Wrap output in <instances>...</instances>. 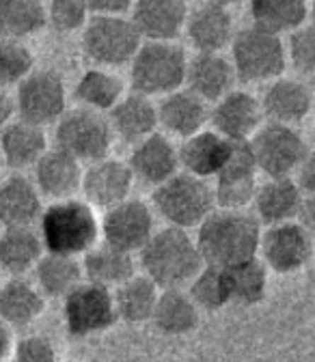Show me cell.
<instances>
[{
	"mask_svg": "<svg viewBox=\"0 0 315 362\" xmlns=\"http://www.w3.org/2000/svg\"><path fill=\"white\" fill-rule=\"evenodd\" d=\"M287 61L296 65L300 74H313L315 69V28L311 24L300 26L290 35V43L285 48Z\"/></svg>",
	"mask_w": 315,
	"mask_h": 362,
	"instance_id": "cell-42",
	"label": "cell"
},
{
	"mask_svg": "<svg viewBox=\"0 0 315 362\" xmlns=\"http://www.w3.org/2000/svg\"><path fill=\"white\" fill-rule=\"evenodd\" d=\"M108 127L113 132V139L117 136L119 141L127 145H137L145 141L147 136L156 134L158 129V108L154 100L130 93L123 95L113 110L108 112Z\"/></svg>",
	"mask_w": 315,
	"mask_h": 362,
	"instance_id": "cell-24",
	"label": "cell"
},
{
	"mask_svg": "<svg viewBox=\"0 0 315 362\" xmlns=\"http://www.w3.org/2000/svg\"><path fill=\"white\" fill-rule=\"evenodd\" d=\"M261 224L248 211L214 209L199 226L195 244L203 265L227 269L259 252Z\"/></svg>",
	"mask_w": 315,
	"mask_h": 362,
	"instance_id": "cell-1",
	"label": "cell"
},
{
	"mask_svg": "<svg viewBox=\"0 0 315 362\" xmlns=\"http://www.w3.org/2000/svg\"><path fill=\"white\" fill-rule=\"evenodd\" d=\"M190 300L199 310H210L216 313L224 308L229 302V285H227V274H224L222 267L214 265H203L199 269V274L188 283Z\"/></svg>",
	"mask_w": 315,
	"mask_h": 362,
	"instance_id": "cell-39",
	"label": "cell"
},
{
	"mask_svg": "<svg viewBox=\"0 0 315 362\" xmlns=\"http://www.w3.org/2000/svg\"><path fill=\"white\" fill-rule=\"evenodd\" d=\"M231 67L236 78L248 84L279 80L287 67L281 37L268 35L255 26L238 30L231 39Z\"/></svg>",
	"mask_w": 315,
	"mask_h": 362,
	"instance_id": "cell-6",
	"label": "cell"
},
{
	"mask_svg": "<svg viewBox=\"0 0 315 362\" xmlns=\"http://www.w3.org/2000/svg\"><path fill=\"white\" fill-rule=\"evenodd\" d=\"M88 16H102V18H125L132 9V3H119V0H96L86 3Z\"/></svg>",
	"mask_w": 315,
	"mask_h": 362,
	"instance_id": "cell-44",
	"label": "cell"
},
{
	"mask_svg": "<svg viewBox=\"0 0 315 362\" xmlns=\"http://www.w3.org/2000/svg\"><path fill=\"white\" fill-rule=\"evenodd\" d=\"M5 179V162H3V158H0V181Z\"/></svg>",
	"mask_w": 315,
	"mask_h": 362,
	"instance_id": "cell-47",
	"label": "cell"
},
{
	"mask_svg": "<svg viewBox=\"0 0 315 362\" xmlns=\"http://www.w3.org/2000/svg\"><path fill=\"white\" fill-rule=\"evenodd\" d=\"M248 9L253 26L275 37L292 35L304 26L309 18V5L304 0H253Z\"/></svg>",
	"mask_w": 315,
	"mask_h": 362,
	"instance_id": "cell-32",
	"label": "cell"
},
{
	"mask_svg": "<svg viewBox=\"0 0 315 362\" xmlns=\"http://www.w3.org/2000/svg\"><path fill=\"white\" fill-rule=\"evenodd\" d=\"M100 233L106 240V246H113L121 252H141L143 246L156 233V214L151 207L139 199H127L110 209H106Z\"/></svg>",
	"mask_w": 315,
	"mask_h": 362,
	"instance_id": "cell-12",
	"label": "cell"
},
{
	"mask_svg": "<svg viewBox=\"0 0 315 362\" xmlns=\"http://www.w3.org/2000/svg\"><path fill=\"white\" fill-rule=\"evenodd\" d=\"M231 153V143L224 141L212 129H201L199 134L190 136L177 149L179 168L184 173L210 181L216 179V175L224 168Z\"/></svg>",
	"mask_w": 315,
	"mask_h": 362,
	"instance_id": "cell-23",
	"label": "cell"
},
{
	"mask_svg": "<svg viewBox=\"0 0 315 362\" xmlns=\"http://www.w3.org/2000/svg\"><path fill=\"white\" fill-rule=\"evenodd\" d=\"M127 168L134 177V181H143L147 186L158 188L171 179L175 173H179V160H177V147L168 136L156 132L147 136L145 141L137 143L130 153Z\"/></svg>",
	"mask_w": 315,
	"mask_h": 362,
	"instance_id": "cell-18",
	"label": "cell"
},
{
	"mask_svg": "<svg viewBox=\"0 0 315 362\" xmlns=\"http://www.w3.org/2000/svg\"><path fill=\"white\" fill-rule=\"evenodd\" d=\"M158 296H160L158 287L147 276H132L127 283H123L113 291L117 320H123L127 324L149 322Z\"/></svg>",
	"mask_w": 315,
	"mask_h": 362,
	"instance_id": "cell-35",
	"label": "cell"
},
{
	"mask_svg": "<svg viewBox=\"0 0 315 362\" xmlns=\"http://www.w3.org/2000/svg\"><path fill=\"white\" fill-rule=\"evenodd\" d=\"M41 211V197L28 177L11 175L0 181V224H5V229L30 226Z\"/></svg>",
	"mask_w": 315,
	"mask_h": 362,
	"instance_id": "cell-27",
	"label": "cell"
},
{
	"mask_svg": "<svg viewBox=\"0 0 315 362\" xmlns=\"http://www.w3.org/2000/svg\"><path fill=\"white\" fill-rule=\"evenodd\" d=\"M13 358L16 362H59L57 347L46 337H24L13 345Z\"/></svg>",
	"mask_w": 315,
	"mask_h": 362,
	"instance_id": "cell-43",
	"label": "cell"
},
{
	"mask_svg": "<svg viewBox=\"0 0 315 362\" xmlns=\"http://www.w3.org/2000/svg\"><path fill=\"white\" fill-rule=\"evenodd\" d=\"M48 151V139L41 127L13 121L0 132V158L13 170L33 168Z\"/></svg>",
	"mask_w": 315,
	"mask_h": 362,
	"instance_id": "cell-28",
	"label": "cell"
},
{
	"mask_svg": "<svg viewBox=\"0 0 315 362\" xmlns=\"http://www.w3.org/2000/svg\"><path fill=\"white\" fill-rule=\"evenodd\" d=\"M158 108V125H162L168 134L177 139H190L199 134L205 123L210 121V108L197 95H193L188 88H179L164 95Z\"/></svg>",
	"mask_w": 315,
	"mask_h": 362,
	"instance_id": "cell-26",
	"label": "cell"
},
{
	"mask_svg": "<svg viewBox=\"0 0 315 362\" xmlns=\"http://www.w3.org/2000/svg\"><path fill=\"white\" fill-rule=\"evenodd\" d=\"M216 209L210 181L197 179L184 170L175 173L151 194V211L173 229L188 231L199 226Z\"/></svg>",
	"mask_w": 315,
	"mask_h": 362,
	"instance_id": "cell-4",
	"label": "cell"
},
{
	"mask_svg": "<svg viewBox=\"0 0 315 362\" xmlns=\"http://www.w3.org/2000/svg\"><path fill=\"white\" fill-rule=\"evenodd\" d=\"M41 255V240L30 226H11L0 233V267L13 274V279L33 269Z\"/></svg>",
	"mask_w": 315,
	"mask_h": 362,
	"instance_id": "cell-34",
	"label": "cell"
},
{
	"mask_svg": "<svg viewBox=\"0 0 315 362\" xmlns=\"http://www.w3.org/2000/svg\"><path fill=\"white\" fill-rule=\"evenodd\" d=\"M257 255H261L259 261L265 269H273L277 274H296L311 261V231L298 222L268 226L265 231H261Z\"/></svg>",
	"mask_w": 315,
	"mask_h": 362,
	"instance_id": "cell-13",
	"label": "cell"
},
{
	"mask_svg": "<svg viewBox=\"0 0 315 362\" xmlns=\"http://www.w3.org/2000/svg\"><path fill=\"white\" fill-rule=\"evenodd\" d=\"M151 322L166 337H184L197 330L199 308L184 289H166L158 296Z\"/></svg>",
	"mask_w": 315,
	"mask_h": 362,
	"instance_id": "cell-31",
	"label": "cell"
},
{
	"mask_svg": "<svg viewBox=\"0 0 315 362\" xmlns=\"http://www.w3.org/2000/svg\"><path fill=\"white\" fill-rule=\"evenodd\" d=\"M248 149L257 173H263L268 179H294L296 170L311 156L296 127L279 123H263L248 141Z\"/></svg>",
	"mask_w": 315,
	"mask_h": 362,
	"instance_id": "cell-7",
	"label": "cell"
},
{
	"mask_svg": "<svg viewBox=\"0 0 315 362\" xmlns=\"http://www.w3.org/2000/svg\"><path fill=\"white\" fill-rule=\"evenodd\" d=\"M132 186H134V177L127 164L115 158L98 160L93 164H88L86 170H82L80 190L84 192L88 203L102 209H110L127 201Z\"/></svg>",
	"mask_w": 315,
	"mask_h": 362,
	"instance_id": "cell-17",
	"label": "cell"
},
{
	"mask_svg": "<svg viewBox=\"0 0 315 362\" xmlns=\"http://www.w3.org/2000/svg\"><path fill=\"white\" fill-rule=\"evenodd\" d=\"M188 5L182 0H141L132 3L130 22L147 43H175L188 20Z\"/></svg>",
	"mask_w": 315,
	"mask_h": 362,
	"instance_id": "cell-15",
	"label": "cell"
},
{
	"mask_svg": "<svg viewBox=\"0 0 315 362\" xmlns=\"http://www.w3.org/2000/svg\"><path fill=\"white\" fill-rule=\"evenodd\" d=\"M82 276H86V283L104 287L110 291V287H121L132 276H137V263L134 257L127 252H121L113 246H93L84 255Z\"/></svg>",
	"mask_w": 315,
	"mask_h": 362,
	"instance_id": "cell-29",
	"label": "cell"
},
{
	"mask_svg": "<svg viewBox=\"0 0 315 362\" xmlns=\"http://www.w3.org/2000/svg\"><path fill=\"white\" fill-rule=\"evenodd\" d=\"M212 132L229 143H248L255 132L263 125V112L259 100L246 90H231L214 104L210 110Z\"/></svg>",
	"mask_w": 315,
	"mask_h": 362,
	"instance_id": "cell-16",
	"label": "cell"
},
{
	"mask_svg": "<svg viewBox=\"0 0 315 362\" xmlns=\"http://www.w3.org/2000/svg\"><path fill=\"white\" fill-rule=\"evenodd\" d=\"M113 132L106 117L86 108L65 112L57 123V149L65 151L80 164H93L108 158Z\"/></svg>",
	"mask_w": 315,
	"mask_h": 362,
	"instance_id": "cell-9",
	"label": "cell"
},
{
	"mask_svg": "<svg viewBox=\"0 0 315 362\" xmlns=\"http://www.w3.org/2000/svg\"><path fill=\"white\" fill-rule=\"evenodd\" d=\"M35 188L39 197H48L55 203L71 199L82 184V164L61 149H48L33 166Z\"/></svg>",
	"mask_w": 315,
	"mask_h": 362,
	"instance_id": "cell-20",
	"label": "cell"
},
{
	"mask_svg": "<svg viewBox=\"0 0 315 362\" xmlns=\"http://www.w3.org/2000/svg\"><path fill=\"white\" fill-rule=\"evenodd\" d=\"M13 351V339H11V328H7L0 322V362H3L9 354Z\"/></svg>",
	"mask_w": 315,
	"mask_h": 362,
	"instance_id": "cell-46",
	"label": "cell"
},
{
	"mask_svg": "<svg viewBox=\"0 0 315 362\" xmlns=\"http://www.w3.org/2000/svg\"><path fill=\"white\" fill-rule=\"evenodd\" d=\"M86 22H88L86 3H78V0H55V3H46V26H50L61 35L80 30L84 28Z\"/></svg>",
	"mask_w": 315,
	"mask_h": 362,
	"instance_id": "cell-41",
	"label": "cell"
},
{
	"mask_svg": "<svg viewBox=\"0 0 315 362\" xmlns=\"http://www.w3.org/2000/svg\"><path fill=\"white\" fill-rule=\"evenodd\" d=\"M35 269L37 289L43 298H65L69 296L80 283H84L82 265L74 257L61 255H41Z\"/></svg>",
	"mask_w": 315,
	"mask_h": 362,
	"instance_id": "cell-33",
	"label": "cell"
},
{
	"mask_svg": "<svg viewBox=\"0 0 315 362\" xmlns=\"http://www.w3.org/2000/svg\"><path fill=\"white\" fill-rule=\"evenodd\" d=\"M20 121L43 127L67 112V86L61 74L52 69H33L13 95Z\"/></svg>",
	"mask_w": 315,
	"mask_h": 362,
	"instance_id": "cell-8",
	"label": "cell"
},
{
	"mask_svg": "<svg viewBox=\"0 0 315 362\" xmlns=\"http://www.w3.org/2000/svg\"><path fill=\"white\" fill-rule=\"evenodd\" d=\"M35 59L22 41L0 39V88L18 86L30 71Z\"/></svg>",
	"mask_w": 315,
	"mask_h": 362,
	"instance_id": "cell-40",
	"label": "cell"
},
{
	"mask_svg": "<svg viewBox=\"0 0 315 362\" xmlns=\"http://www.w3.org/2000/svg\"><path fill=\"white\" fill-rule=\"evenodd\" d=\"M46 28V3L0 0V39L22 41Z\"/></svg>",
	"mask_w": 315,
	"mask_h": 362,
	"instance_id": "cell-36",
	"label": "cell"
},
{
	"mask_svg": "<svg viewBox=\"0 0 315 362\" xmlns=\"http://www.w3.org/2000/svg\"><path fill=\"white\" fill-rule=\"evenodd\" d=\"M141 265L145 274L158 289H182L203 267V259L188 231L164 229L156 231L141 250Z\"/></svg>",
	"mask_w": 315,
	"mask_h": 362,
	"instance_id": "cell-2",
	"label": "cell"
},
{
	"mask_svg": "<svg viewBox=\"0 0 315 362\" xmlns=\"http://www.w3.org/2000/svg\"><path fill=\"white\" fill-rule=\"evenodd\" d=\"M304 199L309 197L298 190L294 179H268L265 184L257 186V192L253 197V216L259 224L265 226L296 222Z\"/></svg>",
	"mask_w": 315,
	"mask_h": 362,
	"instance_id": "cell-25",
	"label": "cell"
},
{
	"mask_svg": "<svg viewBox=\"0 0 315 362\" xmlns=\"http://www.w3.org/2000/svg\"><path fill=\"white\" fill-rule=\"evenodd\" d=\"M123 98V82L119 76L106 69H88L76 84V100L91 112H110L113 106Z\"/></svg>",
	"mask_w": 315,
	"mask_h": 362,
	"instance_id": "cell-37",
	"label": "cell"
},
{
	"mask_svg": "<svg viewBox=\"0 0 315 362\" xmlns=\"http://www.w3.org/2000/svg\"><path fill=\"white\" fill-rule=\"evenodd\" d=\"M259 106H261L263 117L270 119L268 123L294 127L296 123L309 117L313 108V93L300 80L279 78L268 84Z\"/></svg>",
	"mask_w": 315,
	"mask_h": 362,
	"instance_id": "cell-21",
	"label": "cell"
},
{
	"mask_svg": "<svg viewBox=\"0 0 315 362\" xmlns=\"http://www.w3.org/2000/svg\"><path fill=\"white\" fill-rule=\"evenodd\" d=\"M188 57L177 43H141L130 61V82L134 93L164 98L184 86Z\"/></svg>",
	"mask_w": 315,
	"mask_h": 362,
	"instance_id": "cell-5",
	"label": "cell"
},
{
	"mask_svg": "<svg viewBox=\"0 0 315 362\" xmlns=\"http://www.w3.org/2000/svg\"><path fill=\"white\" fill-rule=\"evenodd\" d=\"M236 71L231 61L222 54H197L188 59L184 84L193 95L201 102H218L224 95H229L236 86Z\"/></svg>",
	"mask_w": 315,
	"mask_h": 362,
	"instance_id": "cell-22",
	"label": "cell"
},
{
	"mask_svg": "<svg viewBox=\"0 0 315 362\" xmlns=\"http://www.w3.org/2000/svg\"><path fill=\"white\" fill-rule=\"evenodd\" d=\"M257 166L253 162L248 143H231V153L224 168L214 179L216 209L246 211L257 192Z\"/></svg>",
	"mask_w": 315,
	"mask_h": 362,
	"instance_id": "cell-14",
	"label": "cell"
},
{
	"mask_svg": "<svg viewBox=\"0 0 315 362\" xmlns=\"http://www.w3.org/2000/svg\"><path fill=\"white\" fill-rule=\"evenodd\" d=\"M141 37L134 30L130 18H102L88 16L82 28L84 54L98 65L117 67L132 61L141 48Z\"/></svg>",
	"mask_w": 315,
	"mask_h": 362,
	"instance_id": "cell-10",
	"label": "cell"
},
{
	"mask_svg": "<svg viewBox=\"0 0 315 362\" xmlns=\"http://www.w3.org/2000/svg\"><path fill=\"white\" fill-rule=\"evenodd\" d=\"M184 30L197 54H220L236 35L231 11L222 3H203L195 11H188Z\"/></svg>",
	"mask_w": 315,
	"mask_h": 362,
	"instance_id": "cell-19",
	"label": "cell"
},
{
	"mask_svg": "<svg viewBox=\"0 0 315 362\" xmlns=\"http://www.w3.org/2000/svg\"><path fill=\"white\" fill-rule=\"evenodd\" d=\"M100 238V222L88 203L67 199L48 205L39 216V240L50 255H86Z\"/></svg>",
	"mask_w": 315,
	"mask_h": 362,
	"instance_id": "cell-3",
	"label": "cell"
},
{
	"mask_svg": "<svg viewBox=\"0 0 315 362\" xmlns=\"http://www.w3.org/2000/svg\"><path fill=\"white\" fill-rule=\"evenodd\" d=\"M13 117H16L13 95L7 88H0V132H3L9 123H13Z\"/></svg>",
	"mask_w": 315,
	"mask_h": 362,
	"instance_id": "cell-45",
	"label": "cell"
},
{
	"mask_svg": "<svg viewBox=\"0 0 315 362\" xmlns=\"http://www.w3.org/2000/svg\"><path fill=\"white\" fill-rule=\"evenodd\" d=\"M63 317L67 332L76 339L93 337L113 328L117 322L113 291L91 283H80L63 298Z\"/></svg>",
	"mask_w": 315,
	"mask_h": 362,
	"instance_id": "cell-11",
	"label": "cell"
},
{
	"mask_svg": "<svg viewBox=\"0 0 315 362\" xmlns=\"http://www.w3.org/2000/svg\"><path fill=\"white\" fill-rule=\"evenodd\" d=\"M43 308H46V298L33 283L11 279L0 285V322L7 328H28L39 320Z\"/></svg>",
	"mask_w": 315,
	"mask_h": 362,
	"instance_id": "cell-30",
	"label": "cell"
},
{
	"mask_svg": "<svg viewBox=\"0 0 315 362\" xmlns=\"http://www.w3.org/2000/svg\"><path fill=\"white\" fill-rule=\"evenodd\" d=\"M229 285V302L240 306H257L268 291V269L259 257L224 269Z\"/></svg>",
	"mask_w": 315,
	"mask_h": 362,
	"instance_id": "cell-38",
	"label": "cell"
}]
</instances>
